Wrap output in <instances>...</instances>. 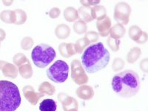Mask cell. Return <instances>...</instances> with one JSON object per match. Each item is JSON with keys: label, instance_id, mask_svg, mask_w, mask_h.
<instances>
[{"label": "cell", "instance_id": "cell-39", "mask_svg": "<svg viewBox=\"0 0 148 111\" xmlns=\"http://www.w3.org/2000/svg\"><path fill=\"white\" fill-rule=\"evenodd\" d=\"M0 47H1V42H0Z\"/></svg>", "mask_w": 148, "mask_h": 111}, {"label": "cell", "instance_id": "cell-4", "mask_svg": "<svg viewBox=\"0 0 148 111\" xmlns=\"http://www.w3.org/2000/svg\"><path fill=\"white\" fill-rule=\"evenodd\" d=\"M56 56L55 50L47 44L36 46L31 53L34 64L39 68H45L51 64Z\"/></svg>", "mask_w": 148, "mask_h": 111}, {"label": "cell", "instance_id": "cell-22", "mask_svg": "<svg viewBox=\"0 0 148 111\" xmlns=\"http://www.w3.org/2000/svg\"><path fill=\"white\" fill-rule=\"evenodd\" d=\"M57 105L53 99H47L40 103L39 110L40 111H56Z\"/></svg>", "mask_w": 148, "mask_h": 111}, {"label": "cell", "instance_id": "cell-17", "mask_svg": "<svg viewBox=\"0 0 148 111\" xmlns=\"http://www.w3.org/2000/svg\"><path fill=\"white\" fill-rule=\"evenodd\" d=\"M126 33V29L120 24H116L111 27L110 30V36L116 39H121Z\"/></svg>", "mask_w": 148, "mask_h": 111}, {"label": "cell", "instance_id": "cell-13", "mask_svg": "<svg viewBox=\"0 0 148 111\" xmlns=\"http://www.w3.org/2000/svg\"><path fill=\"white\" fill-rule=\"evenodd\" d=\"M76 94L79 99L84 101H88L92 99L94 96V90L91 86L83 84L76 89Z\"/></svg>", "mask_w": 148, "mask_h": 111}, {"label": "cell", "instance_id": "cell-29", "mask_svg": "<svg viewBox=\"0 0 148 111\" xmlns=\"http://www.w3.org/2000/svg\"><path fill=\"white\" fill-rule=\"evenodd\" d=\"M108 47L113 52H117L120 48V40L109 36L107 40Z\"/></svg>", "mask_w": 148, "mask_h": 111}, {"label": "cell", "instance_id": "cell-36", "mask_svg": "<svg viewBox=\"0 0 148 111\" xmlns=\"http://www.w3.org/2000/svg\"><path fill=\"white\" fill-rule=\"evenodd\" d=\"M5 37H6V34H5V31L3 29L0 28V42L5 40Z\"/></svg>", "mask_w": 148, "mask_h": 111}, {"label": "cell", "instance_id": "cell-12", "mask_svg": "<svg viewBox=\"0 0 148 111\" xmlns=\"http://www.w3.org/2000/svg\"><path fill=\"white\" fill-rule=\"evenodd\" d=\"M111 27H112L111 19L108 16L101 19L97 20L96 22V28L98 30V34L101 37H107L110 35V30Z\"/></svg>", "mask_w": 148, "mask_h": 111}, {"label": "cell", "instance_id": "cell-26", "mask_svg": "<svg viewBox=\"0 0 148 111\" xmlns=\"http://www.w3.org/2000/svg\"><path fill=\"white\" fill-rule=\"evenodd\" d=\"M90 42L86 38H81L76 40V43L74 44L75 50L76 53H82L84 49L90 45Z\"/></svg>", "mask_w": 148, "mask_h": 111}, {"label": "cell", "instance_id": "cell-6", "mask_svg": "<svg viewBox=\"0 0 148 111\" xmlns=\"http://www.w3.org/2000/svg\"><path fill=\"white\" fill-rule=\"evenodd\" d=\"M131 14V8L127 2H120L114 8V19L121 25H127L130 22V16Z\"/></svg>", "mask_w": 148, "mask_h": 111}, {"label": "cell", "instance_id": "cell-24", "mask_svg": "<svg viewBox=\"0 0 148 111\" xmlns=\"http://www.w3.org/2000/svg\"><path fill=\"white\" fill-rule=\"evenodd\" d=\"M0 19L5 23L14 24L16 21L14 10H5L0 13Z\"/></svg>", "mask_w": 148, "mask_h": 111}, {"label": "cell", "instance_id": "cell-38", "mask_svg": "<svg viewBox=\"0 0 148 111\" xmlns=\"http://www.w3.org/2000/svg\"><path fill=\"white\" fill-rule=\"evenodd\" d=\"M69 111H78V109H73V110H71Z\"/></svg>", "mask_w": 148, "mask_h": 111}, {"label": "cell", "instance_id": "cell-7", "mask_svg": "<svg viewBox=\"0 0 148 111\" xmlns=\"http://www.w3.org/2000/svg\"><path fill=\"white\" fill-rule=\"evenodd\" d=\"M71 79L78 85H83L88 83V76L82 65L81 62L73 59L71 62Z\"/></svg>", "mask_w": 148, "mask_h": 111}, {"label": "cell", "instance_id": "cell-5", "mask_svg": "<svg viewBox=\"0 0 148 111\" xmlns=\"http://www.w3.org/2000/svg\"><path fill=\"white\" fill-rule=\"evenodd\" d=\"M69 66L62 60H57L47 71V76L55 83H64L68 78Z\"/></svg>", "mask_w": 148, "mask_h": 111}, {"label": "cell", "instance_id": "cell-31", "mask_svg": "<svg viewBox=\"0 0 148 111\" xmlns=\"http://www.w3.org/2000/svg\"><path fill=\"white\" fill-rule=\"evenodd\" d=\"M125 62L121 58H116V59L113 60V63H112V65H111V67L113 69V71L115 72H117V71H119L121 70H122L124 67H125Z\"/></svg>", "mask_w": 148, "mask_h": 111}, {"label": "cell", "instance_id": "cell-1", "mask_svg": "<svg viewBox=\"0 0 148 111\" xmlns=\"http://www.w3.org/2000/svg\"><path fill=\"white\" fill-rule=\"evenodd\" d=\"M110 55L102 42L88 46L82 55V65L88 73H95L107 67Z\"/></svg>", "mask_w": 148, "mask_h": 111}, {"label": "cell", "instance_id": "cell-20", "mask_svg": "<svg viewBox=\"0 0 148 111\" xmlns=\"http://www.w3.org/2000/svg\"><path fill=\"white\" fill-rule=\"evenodd\" d=\"M18 71L19 74H20V76L23 79H30L33 76V74H34L33 67L31 64H30V62L26 63V64H22L20 67H18Z\"/></svg>", "mask_w": 148, "mask_h": 111}, {"label": "cell", "instance_id": "cell-28", "mask_svg": "<svg viewBox=\"0 0 148 111\" xmlns=\"http://www.w3.org/2000/svg\"><path fill=\"white\" fill-rule=\"evenodd\" d=\"M13 62H14V65L16 67H20L22 64L29 62V60L26 57L25 55H24L22 53H18L14 55V58H13Z\"/></svg>", "mask_w": 148, "mask_h": 111}, {"label": "cell", "instance_id": "cell-34", "mask_svg": "<svg viewBox=\"0 0 148 111\" xmlns=\"http://www.w3.org/2000/svg\"><path fill=\"white\" fill-rule=\"evenodd\" d=\"M80 3L82 4L84 7H92V6H96L100 3V1H92V0H81Z\"/></svg>", "mask_w": 148, "mask_h": 111}, {"label": "cell", "instance_id": "cell-27", "mask_svg": "<svg viewBox=\"0 0 148 111\" xmlns=\"http://www.w3.org/2000/svg\"><path fill=\"white\" fill-rule=\"evenodd\" d=\"M73 28L74 32L76 33V34H79V35H82V34L87 33L88 26H87V23H85V22L78 20L74 22L73 25Z\"/></svg>", "mask_w": 148, "mask_h": 111}, {"label": "cell", "instance_id": "cell-2", "mask_svg": "<svg viewBox=\"0 0 148 111\" xmlns=\"http://www.w3.org/2000/svg\"><path fill=\"white\" fill-rule=\"evenodd\" d=\"M111 87L114 92L123 98H130L136 96L141 87L138 73L131 70L119 73L113 76Z\"/></svg>", "mask_w": 148, "mask_h": 111}, {"label": "cell", "instance_id": "cell-14", "mask_svg": "<svg viewBox=\"0 0 148 111\" xmlns=\"http://www.w3.org/2000/svg\"><path fill=\"white\" fill-rule=\"evenodd\" d=\"M59 51L61 56L64 58H70L76 53L74 44L62 42L59 45Z\"/></svg>", "mask_w": 148, "mask_h": 111}, {"label": "cell", "instance_id": "cell-23", "mask_svg": "<svg viewBox=\"0 0 148 111\" xmlns=\"http://www.w3.org/2000/svg\"><path fill=\"white\" fill-rule=\"evenodd\" d=\"M141 55V50L139 47H135L131 48L127 55V61L129 64H134Z\"/></svg>", "mask_w": 148, "mask_h": 111}, {"label": "cell", "instance_id": "cell-21", "mask_svg": "<svg viewBox=\"0 0 148 111\" xmlns=\"http://www.w3.org/2000/svg\"><path fill=\"white\" fill-rule=\"evenodd\" d=\"M64 18L67 22H76L79 18L78 10L73 7H67L64 10Z\"/></svg>", "mask_w": 148, "mask_h": 111}, {"label": "cell", "instance_id": "cell-19", "mask_svg": "<svg viewBox=\"0 0 148 111\" xmlns=\"http://www.w3.org/2000/svg\"><path fill=\"white\" fill-rule=\"evenodd\" d=\"M39 92L47 96H53L56 92V88L49 82H44L39 84L38 88Z\"/></svg>", "mask_w": 148, "mask_h": 111}, {"label": "cell", "instance_id": "cell-8", "mask_svg": "<svg viewBox=\"0 0 148 111\" xmlns=\"http://www.w3.org/2000/svg\"><path fill=\"white\" fill-rule=\"evenodd\" d=\"M128 36L137 44H145L147 41V34L142 31L138 25H132L128 30Z\"/></svg>", "mask_w": 148, "mask_h": 111}, {"label": "cell", "instance_id": "cell-3", "mask_svg": "<svg viewBox=\"0 0 148 111\" xmlns=\"http://www.w3.org/2000/svg\"><path fill=\"white\" fill-rule=\"evenodd\" d=\"M21 104L18 87L11 82L0 81V111H15Z\"/></svg>", "mask_w": 148, "mask_h": 111}, {"label": "cell", "instance_id": "cell-18", "mask_svg": "<svg viewBox=\"0 0 148 111\" xmlns=\"http://www.w3.org/2000/svg\"><path fill=\"white\" fill-rule=\"evenodd\" d=\"M91 15L93 20H99L106 16L107 10L102 5H96L91 9Z\"/></svg>", "mask_w": 148, "mask_h": 111}, {"label": "cell", "instance_id": "cell-32", "mask_svg": "<svg viewBox=\"0 0 148 111\" xmlns=\"http://www.w3.org/2000/svg\"><path fill=\"white\" fill-rule=\"evenodd\" d=\"M84 38L88 39L90 43H95V42L99 40V35L96 31L90 30V31H88V32L86 33L85 35H84Z\"/></svg>", "mask_w": 148, "mask_h": 111}, {"label": "cell", "instance_id": "cell-30", "mask_svg": "<svg viewBox=\"0 0 148 111\" xmlns=\"http://www.w3.org/2000/svg\"><path fill=\"white\" fill-rule=\"evenodd\" d=\"M34 41L31 37H24L20 42L21 48L22 50H24V51H29L30 49L32 48V47L34 46Z\"/></svg>", "mask_w": 148, "mask_h": 111}, {"label": "cell", "instance_id": "cell-15", "mask_svg": "<svg viewBox=\"0 0 148 111\" xmlns=\"http://www.w3.org/2000/svg\"><path fill=\"white\" fill-rule=\"evenodd\" d=\"M71 30L65 24H60L55 28V35L59 39H66L71 35Z\"/></svg>", "mask_w": 148, "mask_h": 111}, {"label": "cell", "instance_id": "cell-16", "mask_svg": "<svg viewBox=\"0 0 148 111\" xmlns=\"http://www.w3.org/2000/svg\"><path fill=\"white\" fill-rule=\"evenodd\" d=\"M91 9L90 7H84L82 6L78 10V16L80 21L88 23V22H91L93 19L91 15Z\"/></svg>", "mask_w": 148, "mask_h": 111}, {"label": "cell", "instance_id": "cell-9", "mask_svg": "<svg viewBox=\"0 0 148 111\" xmlns=\"http://www.w3.org/2000/svg\"><path fill=\"white\" fill-rule=\"evenodd\" d=\"M58 100L62 103L64 111H69L73 109H78L79 104L75 98L68 96L65 92L58 94Z\"/></svg>", "mask_w": 148, "mask_h": 111}, {"label": "cell", "instance_id": "cell-37", "mask_svg": "<svg viewBox=\"0 0 148 111\" xmlns=\"http://www.w3.org/2000/svg\"><path fill=\"white\" fill-rule=\"evenodd\" d=\"M13 2H14V1H2V3L4 4L5 6H10Z\"/></svg>", "mask_w": 148, "mask_h": 111}, {"label": "cell", "instance_id": "cell-35", "mask_svg": "<svg viewBox=\"0 0 148 111\" xmlns=\"http://www.w3.org/2000/svg\"><path fill=\"white\" fill-rule=\"evenodd\" d=\"M140 69L145 73H148V59L147 58H145L144 59L141 61L139 64Z\"/></svg>", "mask_w": 148, "mask_h": 111}, {"label": "cell", "instance_id": "cell-25", "mask_svg": "<svg viewBox=\"0 0 148 111\" xmlns=\"http://www.w3.org/2000/svg\"><path fill=\"white\" fill-rule=\"evenodd\" d=\"M14 13H15V25H23L26 22L27 18V16L26 12L25 10H22V9H16V10H14Z\"/></svg>", "mask_w": 148, "mask_h": 111}, {"label": "cell", "instance_id": "cell-10", "mask_svg": "<svg viewBox=\"0 0 148 111\" xmlns=\"http://www.w3.org/2000/svg\"><path fill=\"white\" fill-rule=\"evenodd\" d=\"M22 91H23L25 98L33 106L36 105L41 98H43L45 96V95L42 93L36 92L34 88L30 85H26L25 87H24Z\"/></svg>", "mask_w": 148, "mask_h": 111}, {"label": "cell", "instance_id": "cell-11", "mask_svg": "<svg viewBox=\"0 0 148 111\" xmlns=\"http://www.w3.org/2000/svg\"><path fill=\"white\" fill-rule=\"evenodd\" d=\"M0 70L5 77L14 79L18 76V69L16 66L11 63L7 62L5 61L0 60Z\"/></svg>", "mask_w": 148, "mask_h": 111}, {"label": "cell", "instance_id": "cell-33", "mask_svg": "<svg viewBox=\"0 0 148 111\" xmlns=\"http://www.w3.org/2000/svg\"><path fill=\"white\" fill-rule=\"evenodd\" d=\"M61 14V10L59 8H53L50 10L48 13V15L50 16V18H53V19H55V18H57L58 17L60 16Z\"/></svg>", "mask_w": 148, "mask_h": 111}]
</instances>
